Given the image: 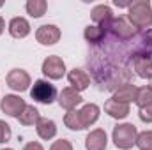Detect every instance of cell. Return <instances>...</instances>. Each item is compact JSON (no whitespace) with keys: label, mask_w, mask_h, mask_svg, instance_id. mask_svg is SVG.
I'll list each match as a JSON object with an SVG mask.
<instances>
[{"label":"cell","mask_w":152,"mask_h":150,"mask_svg":"<svg viewBox=\"0 0 152 150\" xmlns=\"http://www.w3.org/2000/svg\"><path fill=\"white\" fill-rule=\"evenodd\" d=\"M142 55H152L151 30H138L131 39L115 37L106 30L103 41L88 51L87 66L101 88L115 92L131 83V67Z\"/></svg>","instance_id":"6da1fadb"},{"label":"cell","mask_w":152,"mask_h":150,"mask_svg":"<svg viewBox=\"0 0 152 150\" xmlns=\"http://www.w3.org/2000/svg\"><path fill=\"white\" fill-rule=\"evenodd\" d=\"M127 20L136 30H149L152 27V5L149 0L133 2L127 7Z\"/></svg>","instance_id":"7a4b0ae2"},{"label":"cell","mask_w":152,"mask_h":150,"mask_svg":"<svg viewBox=\"0 0 152 150\" xmlns=\"http://www.w3.org/2000/svg\"><path fill=\"white\" fill-rule=\"evenodd\" d=\"M138 131L133 124H118L113 127V143L122 150H129L136 145Z\"/></svg>","instance_id":"3957f363"},{"label":"cell","mask_w":152,"mask_h":150,"mask_svg":"<svg viewBox=\"0 0 152 150\" xmlns=\"http://www.w3.org/2000/svg\"><path fill=\"white\" fill-rule=\"evenodd\" d=\"M30 97L41 104H51L57 99V88L46 79H37L30 90Z\"/></svg>","instance_id":"277c9868"},{"label":"cell","mask_w":152,"mask_h":150,"mask_svg":"<svg viewBox=\"0 0 152 150\" xmlns=\"http://www.w3.org/2000/svg\"><path fill=\"white\" fill-rule=\"evenodd\" d=\"M104 30H108L110 34H113L115 37H120V39H131L138 34V30H136L126 18H122V16L113 18V20L104 27Z\"/></svg>","instance_id":"5b68a950"},{"label":"cell","mask_w":152,"mask_h":150,"mask_svg":"<svg viewBox=\"0 0 152 150\" xmlns=\"http://www.w3.org/2000/svg\"><path fill=\"white\" fill-rule=\"evenodd\" d=\"M42 73H44V76H48L50 79H60L62 76L66 74V64H64V60L60 57L51 55V57L44 58Z\"/></svg>","instance_id":"8992f818"},{"label":"cell","mask_w":152,"mask_h":150,"mask_svg":"<svg viewBox=\"0 0 152 150\" xmlns=\"http://www.w3.org/2000/svg\"><path fill=\"white\" fill-rule=\"evenodd\" d=\"M25 108H27V104H25V101L20 95L9 94V95H4V99L0 101V110L5 115H9V117H16L18 118L23 113Z\"/></svg>","instance_id":"52a82bcc"},{"label":"cell","mask_w":152,"mask_h":150,"mask_svg":"<svg viewBox=\"0 0 152 150\" xmlns=\"http://www.w3.org/2000/svg\"><path fill=\"white\" fill-rule=\"evenodd\" d=\"M5 81H7L9 88H12L16 92H25L30 85V76L23 69H12V71H9Z\"/></svg>","instance_id":"ba28073f"},{"label":"cell","mask_w":152,"mask_h":150,"mask_svg":"<svg viewBox=\"0 0 152 150\" xmlns=\"http://www.w3.org/2000/svg\"><path fill=\"white\" fill-rule=\"evenodd\" d=\"M36 39L44 46H51L60 41V28L55 25H41L36 32Z\"/></svg>","instance_id":"9c48e42d"},{"label":"cell","mask_w":152,"mask_h":150,"mask_svg":"<svg viewBox=\"0 0 152 150\" xmlns=\"http://www.w3.org/2000/svg\"><path fill=\"white\" fill-rule=\"evenodd\" d=\"M108 145V138L104 129H94L85 138V149L87 150H104Z\"/></svg>","instance_id":"30bf717a"},{"label":"cell","mask_w":152,"mask_h":150,"mask_svg":"<svg viewBox=\"0 0 152 150\" xmlns=\"http://www.w3.org/2000/svg\"><path fill=\"white\" fill-rule=\"evenodd\" d=\"M81 101H83V99H81L80 92H76L75 88H71V87L62 88V92L58 94V104H60L64 110H67V111L75 110Z\"/></svg>","instance_id":"8fae6325"},{"label":"cell","mask_w":152,"mask_h":150,"mask_svg":"<svg viewBox=\"0 0 152 150\" xmlns=\"http://www.w3.org/2000/svg\"><path fill=\"white\" fill-rule=\"evenodd\" d=\"M67 79H69L71 88H75L76 92H81V90L88 88V85H90V76L87 74L83 69H76V67L73 71H69Z\"/></svg>","instance_id":"7c38bea8"},{"label":"cell","mask_w":152,"mask_h":150,"mask_svg":"<svg viewBox=\"0 0 152 150\" xmlns=\"http://www.w3.org/2000/svg\"><path fill=\"white\" fill-rule=\"evenodd\" d=\"M90 16H92V20H94V23H97V27H103V28H104L112 20H113L112 7H110V5H104V4L96 5V7L92 9Z\"/></svg>","instance_id":"4fadbf2b"},{"label":"cell","mask_w":152,"mask_h":150,"mask_svg":"<svg viewBox=\"0 0 152 150\" xmlns=\"http://www.w3.org/2000/svg\"><path fill=\"white\" fill-rule=\"evenodd\" d=\"M9 34L14 39H23L30 34V23L25 18H12L9 21Z\"/></svg>","instance_id":"5bb4252c"},{"label":"cell","mask_w":152,"mask_h":150,"mask_svg":"<svg viewBox=\"0 0 152 150\" xmlns=\"http://www.w3.org/2000/svg\"><path fill=\"white\" fill-rule=\"evenodd\" d=\"M134 73L138 78L143 79H152V55H142L136 58L134 66H133Z\"/></svg>","instance_id":"9a60e30c"},{"label":"cell","mask_w":152,"mask_h":150,"mask_svg":"<svg viewBox=\"0 0 152 150\" xmlns=\"http://www.w3.org/2000/svg\"><path fill=\"white\" fill-rule=\"evenodd\" d=\"M99 106L97 104H85L81 110H80V120H81V125H83V129H87V127H90L92 124H96L97 122V118H99Z\"/></svg>","instance_id":"2e32d148"},{"label":"cell","mask_w":152,"mask_h":150,"mask_svg":"<svg viewBox=\"0 0 152 150\" xmlns=\"http://www.w3.org/2000/svg\"><path fill=\"white\" fill-rule=\"evenodd\" d=\"M104 111L108 113L110 117L120 120V118H126V117L129 115V104L118 103V101H115L113 97H112V99H108V101L104 103Z\"/></svg>","instance_id":"e0dca14e"},{"label":"cell","mask_w":152,"mask_h":150,"mask_svg":"<svg viewBox=\"0 0 152 150\" xmlns=\"http://www.w3.org/2000/svg\"><path fill=\"white\" fill-rule=\"evenodd\" d=\"M36 131L41 140H51L57 134V125L50 118H39V122L36 124Z\"/></svg>","instance_id":"ac0fdd59"},{"label":"cell","mask_w":152,"mask_h":150,"mask_svg":"<svg viewBox=\"0 0 152 150\" xmlns=\"http://www.w3.org/2000/svg\"><path fill=\"white\" fill-rule=\"evenodd\" d=\"M136 94H138V87H134V85L127 83V85L120 87L118 90H115L113 99H115V101H118V103L129 104V103H133V101L136 99Z\"/></svg>","instance_id":"d6986e66"},{"label":"cell","mask_w":152,"mask_h":150,"mask_svg":"<svg viewBox=\"0 0 152 150\" xmlns=\"http://www.w3.org/2000/svg\"><path fill=\"white\" fill-rule=\"evenodd\" d=\"M104 34H106V30L97 25H88V27H85V32H83L88 44H99L104 37Z\"/></svg>","instance_id":"ffe728a7"},{"label":"cell","mask_w":152,"mask_h":150,"mask_svg":"<svg viewBox=\"0 0 152 150\" xmlns=\"http://www.w3.org/2000/svg\"><path fill=\"white\" fill-rule=\"evenodd\" d=\"M25 9L32 18H41V16H44V12L48 9V4H46V0H28Z\"/></svg>","instance_id":"44dd1931"},{"label":"cell","mask_w":152,"mask_h":150,"mask_svg":"<svg viewBox=\"0 0 152 150\" xmlns=\"http://www.w3.org/2000/svg\"><path fill=\"white\" fill-rule=\"evenodd\" d=\"M39 118H41V115H39L37 108H34V106H27L23 113L18 117L20 124H23V125H34L39 122Z\"/></svg>","instance_id":"7402d4cb"},{"label":"cell","mask_w":152,"mask_h":150,"mask_svg":"<svg viewBox=\"0 0 152 150\" xmlns=\"http://www.w3.org/2000/svg\"><path fill=\"white\" fill-rule=\"evenodd\" d=\"M134 103H136L140 108L152 106V88L151 87H142V88H138V94H136Z\"/></svg>","instance_id":"603a6c76"},{"label":"cell","mask_w":152,"mask_h":150,"mask_svg":"<svg viewBox=\"0 0 152 150\" xmlns=\"http://www.w3.org/2000/svg\"><path fill=\"white\" fill-rule=\"evenodd\" d=\"M64 124H66V127H69V129H73V131H81V129H83L81 120H80V113L76 111V110H71V111L66 113Z\"/></svg>","instance_id":"cb8c5ba5"},{"label":"cell","mask_w":152,"mask_h":150,"mask_svg":"<svg viewBox=\"0 0 152 150\" xmlns=\"http://www.w3.org/2000/svg\"><path fill=\"white\" fill-rule=\"evenodd\" d=\"M136 147L140 150H152V131H143L138 134Z\"/></svg>","instance_id":"d4e9b609"},{"label":"cell","mask_w":152,"mask_h":150,"mask_svg":"<svg viewBox=\"0 0 152 150\" xmlns=\"http://www.w3.org/2000/svg\"><path fill=\"white\" fill-rule=\"evenodd\" d=\"M11 134H12L11 125H9V124H5L4 120H0V143L9 141V140H11Z\"/></svg>","instance_id":"484cf974"},{"label":"cell","mask_w":152,"mask_h":150,"mask_svg":"<svg viewBox=\"0 0 152 150\" xmlns=\"http://www.w3.org/2000/svg\"><path fill=\"white\" fill-rule=\"evenodd\" d=\"M50 150H73V145H71V141H69V140L62 138V140L53 141V145H51V149H50Z\"/></svg>","instance_id":"4316f807"},{"label":"cell","mask_w":152,"mask_h":150,"mask_svg":"<svg viewBox=\"0 0 152 150\" xmlns=\"http://www.w3.org/2000/svg\"><path fill=\"white\" fill-rule=\"evenodd\" d=\"M138 117H140V120H142V122H145V124H152V106L140 108Z\"/></svg>","instance_id":"83f0119b"},{"label":"cell","mask_w":152,"mask_h":150,"mask_svg":"<svg viewBox=\"0 0 152 150\" xmlns=\"http://www.w3.org/2000/svg\"><path fill=\"white\" fill-rule=\"evenodd\" d=\"M23 150H44V149H42V145L37 143V141H30V143H27L23 147Z\"/></svg>","instance_id":"f1b7e54d"},{"label":"cell","mask_w":152,"mask_h":150,"mask_svg":"<svg viewBox=\"0 0 152 150\" xmlns=\"http://www.w3.org/2000/svg\"><path fill=\"white\" fill-rule=\"evenodd\" d=\"M4 28H5V21H4V18L0 16V34L4 32Z\"/></svg>","instance_id":"f546056e"},{"label":"cell","mask_w":152,"mask_h":150,"mask_svg":"<svg viewBox=\"0 0 152 150\" xmlns=\"http://www.w3.org/2000/svg\"><path fill=\"white\" fill-rule=\"evenodd\" d=\"M151 44H152V30H151Z\"/></svg>","instance_id":"4dcf8cb0"},{"label":"cell","mask_w":152,"mask_h":150,"mask_svg":"<svg viewBox=\"0 0 152 150\" xmlns=\"http://www.w3.org/2000/svg\"><path fill=\"white\" fill-rule=\"evenodd\" d=\"M149 87H151V88H152V79H151V85H149Z\"/></svg>","instance_id":"1f68e13d"},{"label":"cell","mask_w":152,"mask_h":150,"mask_svg":"<svg viewBox=\"0 0 152 150\" xmlns=\"http://www.w3.org/2000/svg\"><path fill=\"white\" fill-rule=\"evenodd\" d=\"M2 5H4V2H0V7H2Z\"/></svg>","instance_id":"d6a6232c"},{"label":"cell","mask_w":152,"mask_h":150,"mask_svg":"<svg viewBox=\"0 0 152 150\" xmlns=\"http://www.w3.org/2000/svg\"><path fill=\"white\" fill-rule=\"evenodd\" d=\"M2 150H12V149H2Z\"/></svg>","instance_id":"836d02e7"}]
</instances>
